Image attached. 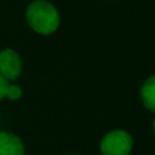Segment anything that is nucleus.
<instances>
[{"label":"nucleus","mask_w":155,"mask_h":155,"mask_svg":"<svg viewBox=\"0 0 155 155\" xmlns=\"http://www.w3.org/2000/svg\"><path fill=\"white\" fill-rule=\"evenodd\" d=\"M26 19L33 30L38 34L49 35L60 26V15L56 7L46 0H35L27 7Z\"/></svg>","instance_id":"nucleus-1"},{"label":"nucleus","mask_w":155,"mask_h":155,"mask_svg":"<svg viewBox=\"0 0 155 155\" xmlns=\"http://www.w3.org/2000/svg\"><path fill=\"white\" fill-rule=\"evenodd\" d=\"M132 147V136L123 129L107 132L101 140V153L104 155H129Z\"/></svg>","instance_id":"nucleus-2"},{"label":"nucleus","mask_w":155,"mask_h":155,"mask_svg":"<svg viewBox=\"0 0 155 155\" xmlns=\"http://www.w3.org/2000/svg\"><path fill=\"white\" fill-rule=\"evenodd\" d=\"M22 72V60L12 49L0 52V75L7 80L18 79Z\"/></svg>","instance_id":"nucleus-3"},{"label":"nucleus","mask_w":155,"mask_h":155,"mask_svg":"<svg viewBox=\"0 0 155 155\" xmlns=\"http://www.w3.org/2000/svg\"><path fill=\"white\" fill-rule=\"evenodd\" d=\"M0 155H25V146L16 135L0 131Z\"/></svg>","instance_id":"nucleus-4"},{"label":"nucleus","mask_w":155,"mask_h":155,"mask_svg":"<svg viewBox=\"0 0 155 155\" xmlns=\"http://www.w3.org/2000/svg\"><path fill=\"white\" fill-rule=\"evenodd\" d=\"M142 102L148 110L155 113V75L150 76L144 82L140 91Z\"/></svg>","instance_id":"nucleus-5"},{"label":"nucleus","mask_w":155,"mask_h":155,"mask_svg":"<svg viewBox=\"0 0 155 155\" xmlns=\"http://www.w3.org/2000/svg\"><path fill=\"white\" fill-rule=\"evenodd\" d=\"M22 97V88L16 84H10L8 87V93H7V98H10L11 101L19 99Z\"/></svg>","instance_id":"nucleus-6"},{"label":"nucleus","mask_w":155,"mask_h":155,"mask_svg":"<svg viewBox=\"0 0 155 155\" xmlns=\"http://www.w3.org/2000/svg\"><path fill=\"white\" fill-rule=\"evenodd\" d=\"M8 87H10V83H8V80L4 79V78L0 75V101H2L4 97H7Z\"/></svg>","instance_id":"nucleus-7"},{"label":"nucleus","mask_w":155,"mask_h":155,"mask_svg":"<svg viewBox=\"0 0 155 155\" xmlns=\"http://www.w3.org/2000/svg\"><path fill=\"white\" fill-rule=\"evenodd\" d=\"M154 134H155V120H154Z\"/></svg>","instance_id":"nucleus-8"}]
</instances>
